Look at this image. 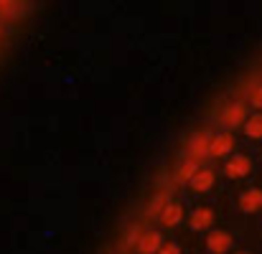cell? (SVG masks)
Instances as JSON below:
<instances>
[{"label":"cell","mask_w":262,"mask_h":254,"mask_svg":"<svg viewBox=\"0 0 262 254\" xmlns=\"http://www.w3.org/2000/svg\"><path fill=\"white\" fill-rule=\"evenodd\" d=\"M245 117H247V107H245L242 102H232V104L222 112V122H224L227 127H237Z\"/></svg>","instance_id":"ba28073f"},{"label":"cell","mask_w":262,"mask_h":254,"mask_svg":"<svg viewBox=\"0 0 262 254\" xmlns=\"http://www.w3.org/2000/svg\"><path fill=\"white\" fill-rule=\"evenodd\" d=\"M161 247H163V237L158 232H145L138 239V252L140 254H158Z\"/></svg>","instance_id":"52a82bcc"},{"label":"cell","mask_w":262,"mask_h":254,"mask_svg":"<svg viewBox=\"0 0 262 254\" xmlns=\"http://www.w3.org/2000/svg\"><path fill=\"white\" fill-rule=\"evenodd\" d=\"M163 209H166V196L158 193V196L150 201V206H148V216H156V214H161Z\"/></svg>","instance_id":"4fadbf2b"},{"label":"cell","mask_w":262,"mask_h":254,"mask_svg":"<svg viewBox=\"0 0 262 254\" xmlns=\"http://www.w3.org/2000/svg\"><path fill=\"white\" fill-rule=\"evenodd\" d=\"M250 170H252V160H250L245 153H237V155H232V158L227 160V166H224L227 178H232V180H239V178L250 175Z\"/></svg>","instance_id":"6da1fadb"},{"label":"cell","mask_w":262,"mask_h":254,"mask_svg":"<svg viewBox=\"0 0 262 254\" xmlns=\"http://www.w3.org/2000/svg\"><path fill=\"white\" fill-rule=\"evenodd\" d=\"M209 143H211V135L206 130L196 132L193 140H191V145H188V160H196L199 163L204 155H209Z\"/></svg>","instance_id":"3957f363"},{"label":"cell","mask_w":262,"mask_h":254,"mask_svg":"<svg viewBox=\"0 0 262 254\" xmlns=\"http://www.w3.org/2000/svg\"><path fill=\"white\" fill-rule=\"evenodd\" d=\"M158 219H161L163 226H176V224H181V219H183L181 203H166V209L158 214Z\"/></svg>","instance_id":"30bf717a"},{"label":"cell","mask_w":262,"mask_h":254,"mask_svg":"<svg viewBox=\"0 0 262 254\" xmlns=\"http://www.w3.org/2000/svg\"><path fill=\"white\" fill-rule=\"evenodd\" d=\"M15 10H20L18 3H0V13H15Z\"/></svg>","instance_id":"2e32d148"},{"label":"cell","mask_w":262,"mask_h":254,"mask_svg":"<svg viewBox=\"0 0 262 254\" xmlns=\"http://www.w3.org/2000/svg\"><path fill=\"white\" fill-rule=\"evenodd\" d=\"M191 229L193 232H201V229H209L211 224H214V211L209 209V206H201V209H196L193 214H191Z\"/></svg>","instance_id":"9c48e42d"},{"label":"cell","mask_w":262,"mask_h":254,"mask_svg":"<svg viewBox=\"0 0 262 254\" xmlns=\"http://www.w3.org/2000/svg\"><path fill=\"white\" fill-rule=\"evenodd\" d=\"M214 183H216V173H214L211 168H199L196 170V175L188 180L191 191H196V193H206V191H211Z\"/></svg>","instance_id":"277c9868"},{"label":"cell","mask_w":262,"mask_h":254,"mask_svg":"<svg viewBox=\"0 0 262 254\" xmlns=\"http://www.w3.org/2000/svg\"><path fill=\"white\" fill-rule=\"evenodd\" d=\"M229 247H232V234H229V232H222V229L209 232V237H206V249L211 254H227Z\"/></svg>","instance_id":"7a4b0ae2"},{"label":"cell","mask_w":262,"mask_h":254,"mask_svg":"<svg viewBox=\"0 0 262 254\" xmlns=\"http://www.w3.org/2000/svg\"><path fill=\"white\" fill-rule=\"evenodd\" d=\"M239 209L245 214H257L262 209V188H247L239 196Z\"/></svg>","instance_id":"8992f818"},{"label":"cell","mask_w":262,"mask_h":254,"mask_svg":"<svg viewBox=\"0 0 262 254\" xmlns=\"http://www.w3.org/2000/svg\"><path fill=\"white\" fill-rule=\"evenodd\" d=\"M196 170H199V163H196V160H186V163L178 168V173H176V180H178V183H188V180L196 175Z\"/></svg>","instance_id":"7c38bea8"},{"label":"cell","mask_w":262,"mask_h":254,"mask_svg":"<svg viewBox=\"0 0 262 254\" xmlns=\"http://www.w3.org/2000/svg\"><path fill=\"white\" fill-rule=\"evenodd\" d=\"M158 254H181V247L171 242V244H163V247L158 249Z\"/></svg>","instance_id":"9a60e30c"},{"label":"cell","mask_w":262,"mask_h":254,"mask_svg":"<svg viewBox=\"0 0 262 254\" xmlns=\"http://www.w3.org/2000/svg\"><path fill=\"white\" fill-rule=\"evenodd\" d=\"M237 254H250V252H237Z\"/></svg>","instance_id":"e0dca14e"},{"label":"cell","mask_w":262,"mask_h":254,"mask_svg":"<svg viewBox=\"0 0 262 254\" xmlns=\"http://www.w3.org/2000/svg\"><path fill=\"white\" fill-rule=\"evenodd\" d=\"M232 148H234V137H232L229 132H222V135H214V137H211V143H209V155L224 158V155L232 153Z\"/></svg>","instance_id":"5b68a950"},{"label":"cell","mask_w":262,"mask_h":254,"mask_svg":"<svg viewBox=\"0 0 262 254\" xmlns=\"http://www.w3.org/2000/svg\"><path fill=\"white\" fill-rule=\"evenodd\" d=\"M250 102H252V104H255L257 109H262V84L257 86V89H255L252 94H250Z\"/></svg>","instance_id":"5bb4252c"},{"label":"cell","mask_w":262,"mask_h":254,"mask_svg":"<svg viewBox=\"0 0 262 254\" xmlns=\"http://www.w3.org/2000/svg\"><path fill=\"white\" fill-rule=\"evenodd\" d=\"M245 135L252 137V140H260L262 137V114H252V117L245 122Z\"/></svg>","instance_id":"8fae6325"}]
</instances>
